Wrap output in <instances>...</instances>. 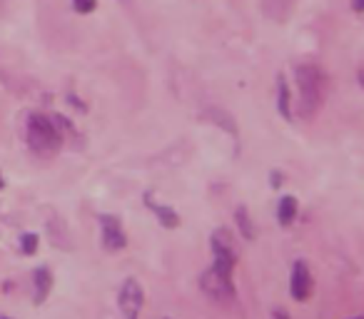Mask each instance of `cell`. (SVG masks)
I'll return each mask as SVG.
<instances>
[{
	"instance_id": "1",
	"label": "cell",
	"mask_w": 364,
	"mask_h": 319,
	"mask_svg": "<svg viewBox=\"0 0 364 319\" xmlns=\"http://www.w3.org/2000/svg\"><path fill=\"white\" fill-rule=\"evenodd\" d=\"M294 80H297V90H299V115L314 117L324 102L327 75L317 65L307 63V65H299L294 70Z\"/></svg>"
},
{
	"instance_id": "2",
	"label": "cell",
	"mask_w": 364,
	"mask_h": 319,
	"mask_svg": "<svg viewBox=\"0 0 364 319\" xmlns=\"http://www.w3.org/2000/svg\"><path fill=\"white\" fill-rule=\"evenodd\" d=\"M26 135H28L31 150L38 152V155H46V157L55 155L63 145L60 125H55V117H48V115H43V112L28 115Z\"/></svg>"
},
{
	"instance_id": "3",
	"label": "cell",
	"mask_w": 364,
	"mask_h": 319,
	"mask_svg": "<svg viewBox=\"0 0 364 319\" xmlns=\"http://www.w3.org/2000/svg\"><path fill=\"white\" fill-rule=\"evenodd\" d=\"M210 247H213L215 262L208 272H213L220 279H232L235 264H237V247H235V239L230 234V229L228 227L215 229L213 239H210Z\"/></svg>"
},
{
	"instance_id": "4",
	"label": "cell",
	"mask_w": 364,
	"mask_h": 319,
	"mask_svg": "<svg viewBox=\"0 0 364 319\" xmlns=\"http://www.w3.org/2000/svg\"><path fill=\"white\" fill-rule=\"evenodd\" d=\"M100 239L107 252H120V249L127 247V234L115 215H102L100 217Z\"/></svg>"
},
{
	"instance_id": "5",
	"label": "cell",
	"mask_w": 364,
	"mask_h": 319,
	"mask_svg": "<svg viewBox=\"0 0 364 319\" xmlns=\"http://www.w3.org/2000/svg\"><path fill=\"white\" fill-rule=\"evenodd\" d=\"M142 304H145V292L137 284V279H125V284L120 287V309L125 319H137Z\"/></svg>"
},
{
	"instance_id": "6",
	"label": "cell",
	"mask_w": 364,
	"mask_h": 319,
	"mask_svg": "<svg viewBox=\"0 0 364 319\" xmlns=\"http://www.w3.org/2000/svg\"><path fill=\"white\" fill-rule=\"evenodd\" d=\"M289 294H292L297 302H304V299L312 294V272H309L304 259H297V262H294L292 279H289Z\"/></svg>"
},
{
	"instance_id": "7",
	"label": "cell",
	"mask_w": 364,
	"mask_h": 319,
	"mask_svg": "<svg viewBox=\"0 0 364 319\" xmlns=\"http://www.w3.org/2000/svg\"><path fill=\"white\" fill-rule=\"evenodd\" d=\"M294 3H297V0H262L264 16L272 18L274 23H284V21H289V16H292Z\"/></svg>"
},
{
	"instance_id": "8",
	"label": "cell",
	"mask_w": 364,
	"mask_h": 319,
	"mask_svg": "<svg viewBox=\"0 0 364 319\" xmlns=\"http://www.w3.org/2000/svg\"><path fill=\"white\" fill-rule=\"evenodd\" d=\"M33 287H36V304H43L53 289V274L48 267H38L33 272Z\"/></svg>"
},
{
	"instance_id": "9",
	"label": "cell",
	"mask_w": 364,
	"mask_h": 319,
	"mask_svg": "<svg viewBox=\"0 0 364 319\" xmlns=\"http://www.w3.org/2000/svg\"><path fill=\"white\" fill-rule=\"evenodd\" d=\"M145 205L152 210V212L160 217V225L162 227H177L180 225V217H177V212L172 207H165V205H157L155 200H152V195H145Z\"/></svg>"
},
{
	"instance_id": "10",
	"label": "cell",
	"mask_w": 364,
	"mask_h": 319,
	"mask_svg": "<svg viewBox=\"0 0 364 319\" xmlns=\"http://www.w3.org/2000/svg\"><path fill=\"white\" fill-rule=\"evenodd\" d=\"M294 217H297V198H292V195H287V198L279 200V207H277V220L282 227H287V225L294 222Z\"/></svg>"
},
{
	"instance_id": "11",
	"label": "cell",
	"mask_w": 364,
	"mask_h": 319,
	"mask_svg": "<svg viewBox=\"0 0 364 319\" xmlns=\"http://www.w3.org/2000/svg\"><path fill=\"white\" fill-rule=\"evenodd\" d=\"M205 115H208L213 122H218V125L223 127V130H230L232 135H237V125H235L232 115H228L225 110H220V107H213V110H208Z\"/></svg>"
},
{
	"instance_id": "12",
	"label": "cell",
	"mask_w": 364,
	"mask_h": 319,
	"mask_svg": "<svg viewBox=\"0 0 364 319\" xmlns=\"http://www.w3.org/2000/svg\"><path fill=\"white\" fill-rule=\"evenodd\" d=\"M235 217H237V225H240V232H242L245 239H255V225L252 220H250V212L247 207H237V212H235Z\"/></svg>"
},
{
	"instance_id": "13",
	"label": "cell",
	"mask_w": 364,
	"mask_h": 319,
	"mask_svg": "<svg viewBox=\"0 0 364 319\" xmlns=\"http://www.w3.org/2000/svg\"><path fill=\"white\" fill-rule=\"evenodd\" d=\"M277 107H279V115L289 120V90L282 75H279V82H277Z\"/></svg>"
},
{
	"instance_id": "14",
	"label": "cell",
	"mask_w": 364,
	"mask_h": 319,
	"mask_svg": "<svg viewBox=\"0 0 364 319\" xmlns=\"http://www.w3.org/2000/svg\"><path fill=\"white\" fill-rule=\"evenodd\" d=\"M21 249L26 254H33L38 249V234H23L21 237Z\"/></svg>"
},
{
	"instance_id": "15",
	"label": "cell",
	"mask_w": 364,
	"mask_h": 319,
	"mask_svg": "<svg viewBox=\"0 0 364 319\" xmlns=\"http://www.w3.org/2000/svg\"><path fill=\"white\" fill-rule=\"evenodd\" d=\"M73 6H75L77 13H92L97 6V0H73Z\"/></svg>"
},
{
	"instance_id": "16",
	"label": "cell",
	"mask_w": 364,
	"mask_h": 319,
	"mask_svg": "<svg viewBox=\"0 0 364 319\" xmlns=\"http://www.w3.org/2000/svg\"><path fill=\"white\" fill-rule=\"evenodd\" d=\"M354 11H357V13L364 11V0H354Z\"/></svg>"
},
{
	"instance_id": "17",
	"label": "cell",
	"mask_w": 364,
	"mask_h": 319,
	"mask_svg": "<svg viewBox=\"0 0 364 319\" xmlns=\"http://www.w3.org/2000/svg\"><path fill=\"white\" fill-rule=\"evenodd\" d=\"M274 319H289V317H284V314H279V312H277V314H274Z\"/></svg>"
},
{
	"instance_id": "18",
	"label": "cell",
	"mask_w": 364,
	"mask_h": 319,
	"mask_svg": "<svg viewBox=\"0 0 364 319\" xmlns=\"http://www.w3.org/2000/svg\"><path fill=\"white\" fill-rule=\"evenodd\" d=\"M0 319H11V317H0Z\"/></svg>"
},
{
	"instance_id": "19",
	"label": "cell",
	"mask_w": 364,
	"mask_h": 319,
	"mask_svg": "<svg viewBox=\"0 0 364 319\" xmlns=\"http://www.w3.org/2000/svg\"><path fill=\"white\" fill-rule=\"evenodd\" d=\"M354 319H362V317H354Z\"/></svg>"
},
{
	"instance_id": "20",
	"label": "cell",
	"mask_w": 364,
	"mask_h": 319,
	"mask_svg": "<svg viewBox=\"0 0 364 319\" xmlns=\"http://www.w3.org/2000/svg\"><path fill=\"white\" fill-rule=\"evenodd\" d=\"M165 319H167V317H165Z\"/></svg>"
}]
</instances>
